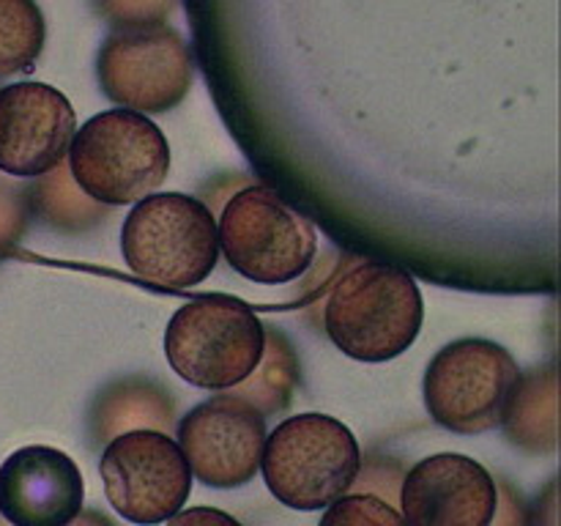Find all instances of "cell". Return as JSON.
I'll use <instances>...</instances> for the list:
<instances>
[{
    "label": "cell",
    "instance_id": "d6986e66",
    "mask_svg": "<svg viewBox=\"0 0 561 526\" xmlns=\"http://www.w3.org/2000/svg\"><path fill=\"white\" fill-rule=\"evenodd\" d=\"M318 526H409L403 513L389 499L373 491L343 493L327 504Z\"/></svg>",
    "mask_w": 561,
    "mask_h": 526
},
{
    "label": "cell",
    "instance_id": "ffe728a7",
    "mask_svg": "<svg viewBox=\"0 0 561 526\" xmlns=\"http://www.w3.org/2000/svg\"><path fill=\"white\" fill-rule=\"evenodd\" d=\"M99 16L115 27L162 25L175 9V0H91Z\"/></svg>",
    "mask_w": 561,
    "mask_h": 526
},
{
    "label": "cell",
    "instance_id": "9a60e30c",
    "mask_svg": "<svg viewBox=\"0 0 561 526\" xmlns=\"http://www.w3.org/2000/svg\"><path fill=\"white\" fill-rule=\"evenodd\" d=\"M33 181L36 184L31 190H25L27 211L36 214L49 228L77 233V230H88L107 219L110 206L96 203L75 184L66 159L58 168H53L49 173L38 175Z\"/></svg>",
    "mask_w": 561,
    "mask_h": 526
},
{
    "label": "cell",
    "instance_id": "9c48e42d",
    "mask_svg": "<svg viewBox=\"0 0 561 526\" xmlns=\"http://www.w3.org/2000/svg\"><path fill=\"white\" fill-rule=\"evenodd\" d=\"M99 474L115 513L137 526L173 518L190 502L195 480L179 442L153 427H135L110 438Z\"/></svg>",
    "mask_w": 561,
    "mask_h": 526
},
{
    "label": "cell",
    "instance_id": "52a82bcc",
    "mask_svg": "<svg viewBox=\"0 0 561 526\" xmlns=\"http://www.w3.org/2000/svg\"><path fill=\"white\" fill-rule=\"evenodd\" d=\"M520 367L504 345L482 338H463L436 351L425 370L422 395L436 425L460 436L502 427Z\"/></svg>",
    "mask_w": 561,
    "mask_h": 526
},
{
    "label": "cell",
    "instance_id": "7a4b0ae2",
    "mask_svg": "<svg viewBox=\"0 0 561 526\" xmlns=\"http://www.w3.org/2000/svg\"><path fill=\"white\" fill-rule=\"evenodd\" d=\"M121 255L153 288L184 290L217 268V217L195 195L151 192L135 203L121 228Z\"/></svg>",
    "mask_w": 561,
    "mask_h": 526
},
{
    "label": "cell",
    "instance_id": "5bb4252c",
    "mask_svg": "<svg viewBox=\"0 0 561 526\" xmlns=\"http://www.w3.org/2000/svg\"><path fill=\"white\" fill-rule=\"evenodd\" d=\"M502 427L526 449H551L557 444V367H537L520 376Z\"/></svg>",
    "mask_w": 561,
    "mask_h": 526
},
{
    "label": "cell",
    "instance_id": "44dd1931",
    "mask_svg": "<svg viewBox=\"0 0 561 526\" xmlns=\"http://www.w3.org/2000/svg\"><path fill=\"white\" fill-rule=\"evenodd\" d=\"M27 201L25 190L0 181V258L9 255L20 244L27 228Z\"/></svg>",
    "mask_w": 561,
    "mask_h": 526
},
{
    "label": "cell",
    "instance_id": "603a6c76",
    "mask_svg": "<svg viewBox=\"0 0 561 526\" xmlns=\"http://www.w3.org/2000/svg\"><path fill=\"white\" fill-rule=\"evenodd\" d=\"M168 526H241L230 513L217 507H190L179 510L173 518L164 521Z\"/></svg>",
    "mask_w": 561,
    "mask_h": 526
},
{
    "label": "cell",
    "instance_id": "277c9868",
    "mask_svg": "<svg viewBox=\"0 0 561 526\" xmlns=\"http://www.w3.org/2000/svg\"><path fill=\"white\" fill-rule=\"evenodd\" d=\"M266 327L252 307L228 294L184 301L164 329V356L192 387L228 392L257 370Z\"/></svg>",
    "mask_w": 561,
    "mask_h": 526
},
{
    "label": "cell",
    "instance_id": "7402d4cb",
    "mask_svg": "<svg viewBox=\"0 0 561 526\" xmlns=\"http://www.w3.org/2000/svg\"><path fill=\"white\" fill-rule=\"evenodd\" d=\"M499 482V510L491 526H529V507H526L520 491H515L510 482Z\"/></svg>",
    "mask_w": 561,
    "mask_h": 526
},
{
    "label": "cell",
    "instance_id": "6da1fadb",
    "mask_svg": "<svg viewBox=\"0 0 561 526\" xmlns=\"http://www.w3.org/2000/svg\"><path fill=\"white\" fill-rule=\"evenodd\" d=\"M321 318L323 332L345 356L389 362L416 343L425 301L409 272L376 258H356L334 277Z\"/></svg>",
    "mask_w": 561,
    "mask_h": 526
},
{
    "label": "cell",
    "instance_id": "8fae6325",
    "mask_svg": "<svg viewBox=\"0 0 561 526\" xmlns=\"http://www.w3.org/2000/svg\"><path fill=\"white\" fill-rule=\"evenodd\" d=\"M77 115L47 82L22 80L0 88V173L38 179L66 159Z\"/></svg>",
    "mask_w": 561,
    "mask_h": 526
},
{
    "label": "cell",
    "instance_id": "2e32d148",
    "mask_svg": "<svg viewBox=\"0 0 561 526\" xmlns=\"http://www.w3.org/2000/svg\"><path fill=\"white\" fill-rule=\"evenodd\" d=\"M96 409L99 416H93V420L99 422V433L115 436L121 422H124V427L153 425V431H162L164 425H170V416H173V400L157 384L142 381V378H126V381L104 389L102 398L96 400Z\"/></svg>",
    "mask_w": 561,
    "mask_h": 526
},
{
    "label": "cell",
    "instance_id": "8992f818",
    "mask_svg": "<svg viewBox=\"0 0 561 526\" xmlns=\"http://www.w3.org/2000/svg\"><path fill=\"white\" fill-rule=\"evenodd\" d=\"M217 239L230 268L257 285L294 283L318 255L316 225L266 184H247L225 197Z\"/></svg>",
    "mask_w": 561,
    "mask_h": 526
},
{
    "label": "cell",
    "instance_id": "e0dca14e",
    "mask_svg": "<svg viewBox=\"0 0 561 526\" xmlns=\"http://www.w3.org/2000/svg\"><path fill=\"white\" fill-rule=\"evenodd\" d=\"M296 381H299V362H296L294 345L288 343L283 332L272 329V332H266V351H263L257 370L244 384L228 389V392L241 395L268 416L277 414L290 403Z\"/></svg>",
    "mask_w": 561,
    "mask_h": 526
},
{
    "label": "cell",
    "instance_id": "5b68a950",
    "mask_svg": "<svg viewBox=\"0 0 561 526\" xmlns=\"http://www.w3.org/2000/svg\"><path fill=\"white\" fill-rule=\"evenodd\" d=\"M362 471V447L337 416H288L266 433L261 474L279 504L312 513L354 488Z\"/></svg>",
    "mask_w": 561,
    "mask_h": 526
},
{
    "label": "cell",
    "instance_id": "cb8c5ba5",
    "mask_svg": "<svg viewBox=\"0 0 561 526\" xmlns=\"http://www.w3.org/2000/svg\"><path fill=\"white\" fill-rule=\"evenodd\" d=\"M66 526H115V524L107 518V515L99 513V510H80V515Z\"/></svg>",
    "mask_w": 561,
    "mask_h": 526
},
{
    "label": "cell",
    "instance_id": "30bf717a",
    "mask_svg": "<svg viewBox=\"0 0 561 526\" xmlns=\"http://www.w3.org/2000/svg\"><path fill=\"white\" fill-rule=\"evenodd\" d=\"M266 414L247 398L219 392L179 422V447L192 477L208 488H241L261 471Z\"/></svg>",
    "mask_w": 561,
    "mask_h": 526
},
{
    "label": "cell",
    "instance_id": "3957f363",
    "mask_svg": "<svg viewBox=\"0 0 561 526\" xmlns=\"http://www.w3.org/2000/svg\"><path fill=\"white\" fill-rule=\"evenodd\" d=\"M66 164L88 197L110 208L129 206L164 184L170 142L148 115L104 110L75 132Z\"/></svg>",
    "mask_w": 561,
    "mask_h": 526
},
{
    "label": "cell",
    "instance_id": "7c38bea8",
    "mask_svg": "<svg viewBox=\"0 0 561 526\" xmlns=\"http://www.w3.org/2000/svg\"><path fill=\"white\" fill-rule=\"evenodd\" d=\"M398 499L409 526H491L499 482L469 455L438 453L405 471Z\"/></svg>",
    "mask_w": 561,
    "mask_h": 526
},
{
    "label": "cell",
    "instance_id": "ac0fdd59",
    "mask_svg": "<svg viewBox=\"0 0 561 526\" xmlns=\"http://www.w3.org/2000/svg\"><path fill=\"white\" fill-rule=\"evenodd\" d=\"M47 38V22L36 0H0V80L27 75Z\"/></svg>",
    "mask_w": 561,
    "mask_h": 526
},
{
    "label": "cell",
    "instance_id": "ba28073f",
    "mask_svg": "<svg viewBox=\"0 0 561 526\" xmlns=\"http://www.w3.org/2000/svg\"><path fill=\"white\" fill-rule=\"evenodd\" d=\"M192 49L175 27H118L96 55L102 93L118 107L159 115L179 107L192 88Z\"/></svg>",
    "mask_w": 561,
    "mask_h": 526
},
{
    "label": "cell",
    "instance_id": "4fadbf2b",
    "mask_svg": "<svg viewBox=\"0 0 561 526\" xmlns=\"http://www.w3.org/2000/svg\"><path fill=\"white\" fill-rule=\"evenodd\" d=\"M82 502L85 480L64 449L31 444L0 466V515L11 526H66Z\"/></svg>",
    "mask_w": 561,
    "mask_h": 526
}]
</instances>
